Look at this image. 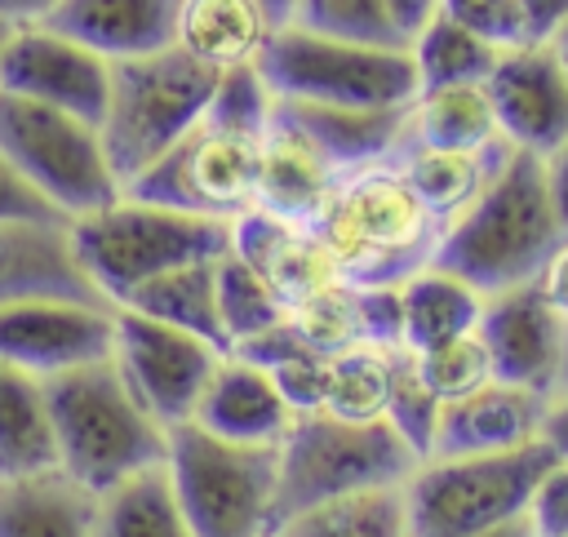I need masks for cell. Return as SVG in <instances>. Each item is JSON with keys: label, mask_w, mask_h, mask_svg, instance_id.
<instances>
[{"label": "cell", "mask_w": 568, "mask_h": 537, "mask_svg": "<svg viewBox=\"0 0 568 537\" xmlns=\"http://www.w3.org/2000/svg\"><path fill=\"white\" fill-rule=\"evenodd\" d=\"M564 235L546 186V160L515 146L484 195L444 231L430 266L462 275L488 297L537 280Z\"/></svg>", "instance_id": "cell-1"}, {"label": "cell", "mask_w": 568, "mask_h": 537, "mask_svg": "<svg viewBox=\"0 0 568 537\" xmlns=\"http://www.w3.org/2000/svg\"><path fill=\"white\" fill-rule=\"evenodd\" d=\"M58 466L93 493L160 466L169 448V426H160L146 404L124 382L115 355L89 359L58 377H44Z\"/></svg>", "instance_id": "cell-2"}, {"label": "cell", "mask_w": 568, "mask_h": 537, "mask_svg": "<svg viewBox=\"0 0 568 537\" xmlns=\"http://www.w3.org/2000/svg\"><path fill=\"white\" fill-rule=\"evenodd\" d=\"M315 231L333 249L346 284H404L435 262L444 222L426 213L395 160L342 173Z\"/></svg>", "instance_id": "cell-3"}, {"label": "cell", "mask_w": 568, "mask_h": 537, "mask_svg": "<svg viewBox=\"0 0 568 537\" xmlns=\"http://www.w3.org/2000/svg\"><path fill=\"white\" fill-rule=\"evenodd\" d=\"M417 453L390 422H342L328 413H297L280 439V475L271 506V537L324 501L395 488L413 475Z\"/></svg>", "instance_id": "cell-4"}, {"label": "cell", "mask_w": 568, "mask_h": 537, "mask_svg": "<svg viewBox=\"0 0 568 537\" xmlns=\"http://www.w3.org/2000/svg\"><path fill=\"white\" fill-rule=\"evenodd\" d=\"M213 84H217V71L186 58L178 44L111 62L98 133L120 178V191L129 178L155 164L173 142H182L204 120Z\"/></svg>", "instance_id": "cell-5"}, {"label": "cell", "mask_w": 568, "mask_h": 537, "mask_svg": "<svg viewBox=\"0 0 568 537\" xmlns=\"http://www.w3.org/2000/svg\"><path fill=\"white\" fill-rule=\"evenodd\" d=\"M71 244L89 280L106 293V302H124L138 284L209 262L231 249V222L178 213L164 204H146L133 195L111 200L84 217H71Z\"/></svg>", "instance_id": "cell-6"}, {"label": "cell", "mask_w": 568, "mask_h": 537, "mask_svg": "<svg viewBox=\"0 0 568 537\" xmlns=\"http://www.w3.org/2000/svg\"><path fill=\"white\" fill-rule=\"evenodd\" d=\"M164 470L195 537H271L280 444H240L200 422L169 426Z\"/></svg>", "instance_id": "cell-7"}, {"label": "cell", "mask_w": 568, "mask_h": 537, "mask_svg": "<svg viewBox=\"0 0 568 537\" xmlns=\"http://www.w3.org/2000/svg\"><path fill=\"white\" fill-rule=\"evenodd\" d=\"M555 466L546 444L484 453V457H426L404 479L413 537H475L493 524L524 515L537 479Z\"/></svg>", "instance_id": "cell-8"}, {"label": "cell", "mask_w": 568, "mask_h": 537, "mask_svg": "<svg viewBox=\"0 0 568 537\" xmlns=\"http://www.w3.org/2000/svg\"><path fill=\"white\" fill-rule=\"evenodd\" d=\"M0 155L67 222L120 200V178L106 160L98 124L71 111L0 93Z\"/></svg>", "instance_id": "cell-9"}, {"label": "cell", "mask_w": 568, "mask_h": 537, "mask_svg": "<svg viewBox=\"0 0 568 537\" xmlns=\"http://www.w3.org/2000/svg\"><path fill=\"white\" fill-rule=\"evenodd\" d=\"M262 80L288 102L328 107H408L417 98V71L408 49L355 44L302 31L284 22L257 58Z\"/></svg>", "instance_id": "cell-10"}, {"label": "cell", "mask_w": 568, "mask_h": 537, "mask_svg": "<svg viewBox=\"0 0 568 537\" xmlns=\"http://www.w3.org/2000/svg\"><path fill=\"white\" fill-rule=\"evenodd\" d=\"M257 178H262V138L226 133L200 120L155 164L129 178L120 195L195 217L235 222L240 213L257 209Z\"/></svg>", "instance_id": "cell-11"}, {"label": "cell", "mask_w": 568, "mask_h": 537, "mask_svg": "<svg viewBox=\"0 0 568 537\" xmlns=\"http://www.w3.org/2000/svg\"><path fill=\"white\" fill-rule=\"evenodd\" d=\"M124 382L133 386V395L146 404V413L160 426H178L191 422L213 368L222 364V355L213 342L173 328L164 320H151L142 311L115 306V346H111Z\"/></svg>", "instance_id": "cell-12"}, {"label": "cell", "mask_w": 568, "mask_h": 537, "mask_svg": "<svg viewBox=\"0 0 568 537\" xmlns=\"http://www.w3.org/2000/svg\"><path fill=\"white\" fill-rule=\"evenodd\" d=\"M106 84H111V62L44 22L13 27L0 53V93L58 107L93 124L102 120Z\"/></svg>", "instance_id": "cell-13"}, {"label": "cell", "mask_w": 568, "mask_h": 537, "mask_svg": "<svg viewBox=\"0 0 568 537\" xmlns=\"http://www.w3.org/2000/svg\"><path fill=\"white\" fill-rule=\"evenodd\" d=\"M484 84L497 111V129L510 146L546 155L568 138V62L555 40H524L501 49Z\"/></svg>", "instance_id": "cell-14"}, {"label": "cell", "mask_w": 568, "mask_h": 537, "mask_svg": "<svg viewBox=\"0 0 568 537\" xmlns=\"http://www.w3.org/2000/svg\"><path fill=\"white\" fill-rule=\"evenodd\" d=\"M479 337L488 346L497 382H515L550 395L564 382L568 324L550 311L537 280L488 293L479 311Z\"/></svg>", "instance_id": "cell-15"}, {"label": "cell", "mask_w": 568, "mask_h": 537, "mask_svg": "<svg viewBox=\"0 0 568 537\" xmlns=\"http://www.w3.org/2000/svg\"><path fill=\"white\" fill-rule=\"evenodd\" d=\"M115 346V306L93 302H18L0 311V359L36 377H58Z\"/></svg>", "instance_id": "cell-16"}, {"label": "cell", "mask_w": 568, "mask_h": 537, "mask_svg": "<svg viewBox=\"0 0 568 537\" xmlns=\"http://www.w3.org/2000/svg\"><path fill=\"white\" fill-rule=\"evenodd\" d=\"M18 302H93L111 306L75 257L67 217L0 222V311Z\"/></svg>", "instance_id": "cell-17"}, {"label": "cell", "mask_w": 568, "mask_h": 537, "mask_svg": "<svg viewBox=\"0 0 568 537\" xmlns=\"http://www.w3.org/2000/svg\"><path fill=\"white\" fill-rule=\"evenodd\" d=\"M231 249L266 280L284 311L333 284H346L333 249L311 222H288L266 209H248L231 222Z\"/></svg>", "instance_id": "cell-18"}, {"label": "cell", "mask_w": 568, "mask_h": 537, "mask_svg": "<svg viewBox=\"0 0 568 537\" xmlns=\"http://www.w3.org/2000/svg\"><path fill=\"white\" fill-rule=\"evenodd\" d=\"M541 417L546 395L515 386V382H488L462 399H448L439 408L430 457H484V453H510L541 444Z\"/></svg>", "instance_id": "cell-19"}, {"label": "cell", "mask_w": 568, "mask_h": 537, "mask_svg": "<svg viewBox=\"0 0 568 537\" xmlns=\"http://www.w3.org/2000/svg\"><path fill=\"white\" fill-rule=\"evenodd\" d=\"M191 422H200L204 430L222 435V439H240V444H280L284 430L293 426V408L284 404L271 368L244 359V355H222V364L213 368Z\"/></svg>", "instance_id": "cell-20"}, {"label": "cell", "mask_w": 568, "mask_h": 537, "mask_svg": "<svg viewBox=\"0 0 568 537\" xmlns=\"http://www.w3.org/2000/svg\"><path fill=\"white\" fill-rule=\"evenodd\" d=\"M182 0H53L44 27L102 53L106 62L142 58L173 44Z\"/></svg>", "instance_id": "cell-21"}, {"label": "cell", "mask_w": 568, "mask_h": 537, "mask_svg": "<svg viewBox=\"0 0 568 537\" xmlns=\"http://www.w3.org/2000/svg\"><path fill=\"white\" fill-rule=\"evenodd\" d=\"M342 173L328 164V155L280 111L262 133V178H257V209L288 217V222H311L324 213L333 186Z\"/></svg>", "instance_id": "cell-22"}, {"label": "cell", "mask_w": 568, "mask_h": 537, "mask_svg": "<svg viewBox=\"0 0 568 537\" xmlns=\"http://www.w3.org/2000/svg\"><path fill=\"white\" fill-rule=\"evenodd\" d=\"M275 102L328 155L337 173L386 164L399 155L408 138V107H328V102H288V98Z\"/></svg>", "instance_id": "cell-23"}, {"label": "cell", "mask_w": 568, "mask_h": 537, "mask_svg": "<svg viewBox=\"0 0 568 537\" xmlns=\"http://www.w3.org/2000/svg\"><path fill=\"white\" fill-rule=\"evenodd\" d=\"M510 142H488V146H422L404 142L395 155V169L413 186V195L426 204L430 217L444 222V231L484 195V186L501 173L510 160Z\"/></svg>", "instance_id": "cell-24"}, {"label": "cell", "mask_w": 568, "mask_h": 537, "mask_svg": "<svg viewBox=\"0 0 568 537\" xmlns=\"http://www.w3.org/2000/svg\"><path fill=\"white\" fill-rule=\"evenodd\" d=\"M98 493L62 466L0 475V537H93Z\"/></svg>", "instance_id": "cell-25"}, {"label": "cell", "mask_w": 568, "mask_h": 537, "mask_svg": "<svg viewBox=\"0 0 568 537\" xmlns=\"http://www.w3.org/2000/svg\"><path fill=\"white\" fill-rule=\"evenodd\" d=\"M275 31L280 22L262 0H182L173 44L213 71H231L257 62Z\"/></svg>", "instance_id": "cell-26"}, {"label": "cell", "mask_w": 568, "mask_h": 537, "mask_svg": "<svg viewBox=\"0 0 568 537\" xmlns=\"http://www.w3.org/2000/svg\"><path fill=\"white\" fill-rule=\"evenodd\" d=\"M49 466H58V439L44 377L0 359V475H31Z\"/></svg>", "instance_id": "cell-27"}, {"label": "cell", "mask_w": 568, "mask_h": 537, "mask_svg": "<svg viewBox=\"0 0 568 537\" xmlns=\"http://www.w3.org/2000/svg\"><path fill=\"white\" fill-rule=\"evenodd\" d=\"M399 306H404V346L430 351L439 342L479 328L484 293L444 266H422L399 284Z\"/></svg>", "instance_id": "cell-28"}, {"label": "cell", "mask_w": 568, "mask_h": 537, "mask_svg": "<svg viewBox=\"0 0 568 537\" xmlns=\"http://www.w3.org/2000/svg\"><path fill=\"white\" fill-rule=\"evenodd\" d=\"M93 537H195L164 462L98 493Z\"/></svg>", "instance_id": "cell-29"}, {"label": "cell", "mask_w": 568, "mask_h": 537, "mask_svg": "<svg viewBox=\"0 0 568 537\" xmlns=\"http://www.w3.org/2000/svg\"><path fill=\"white\" fill-rule=\"evenodd\" d=\"M422 146H488L501 142L497 111L488 98V84H444L422 89L408 102V138Z\"/></svg>", "instance_id": "cell-30"}, {"label": "cell", "mask_w": 568, "mask_h": 537, "mask_svg": "<svg viewBox=\"0 0 568 537\" xmlns=\"http://www.w3.org/2000/svg\"><path fill=\"white\" fill-rule=\"evenodd\" d=\"M115 306H129V311H142L151 320H164L173 328H186L204 342H213L217 351H231L226 342V328H222V315H217V293H213V257L209 262H191V266H178V271H164L146 284H138L124 302Z\"/></svg>", "instance_id": "cell-31"}, {"label": "cell", "mask_w": 568, "mask_h": 537, "mask_svg": "<svg viewBox=\"0 0 568 537\" xmlns=\"http://www.w3.org/2000/svg\"><path fill=\"white\" fill-rule=\"evenodd\" d=\"M413 71H417V93L422 89H444V84H479L493 75L501 49L448 18L444 9L408 40Z\"/></svg>", "instance_id": "cell-32"}, {"label": "cell", "mask_w": 568, "mask_h": 537, "mask_svg": "<svg viewBox=\"0 0 568 537\" xmlns=\"http://www.w3.org/2000/svg\"><path fill=\"white\" fill-rule=\"evenodd\" d=\"M275 537H413L408 533L404 484L351 493V497L324 501L315 510H302Z\"/></svg>", "instance_id": "cell-33"}, {"label": "cell", "mask_w": 568, "mask_h": 537, "mask_svg": "<svg viewBox=\"0 0 568 537\" xmlns=\"http://www.w3.org/2000/svg\"><path fill=\"white\" fill-rule=\"evenodd\" d=\"M390 346H346L324 359V408L342 422H386Z\"/></svg>", "instance_id": "cell-34"}, {"label": "cell", "mask_w": 568, "mask_h": 537, "mask_svg": "<svg viewBox=\"0 0 568 537\" xmlns=\"http://www.w3.org/2000/svg\"><path fill=\"white\" fill-rule=\"evenodd\" d=\"M213 293H217V315H222L231 351L284 320V302L266 288V280L235 249L213 257Z\"/></svg>", "instance_id": "cell-35"}, {"label": "cell", "mask_w": 568, "mask_h": 537, "mask_svg": "<svg viewBox=\"0 0 568 537\" xmlns=\"http://www.w3.org/2000/svg\"><path fill=\"white\" fill-rule=\"evenodd\" d=\"M439 399L435 391L422 382L417 355L408 346H390V395H386V422L395 426V435L417 453V462L430 457L435 444V426H439Z\"/></svg>", "instance_id": "cell-36"}, {"label": "cell", "mask_w": 568, "mask_h": 537, "mask_svg": "<svg viewBox=\"0 0 568 537\" xmlns=\"http://www.w3.org/2000/svg\"><path fill=\"white\" fill-rule=\"evenodd\" d=\"M293 27L333 36V40H355V44H386V49H408L399 27L386 13V0H297Z\"/></svg>", "instance_id": "cell-37"}, {"label": "cell", "mask_w": 568, "mask_h": 537, "mask_svg": "<svg viewBox=\"0 0 568 537\" xmlns=\"http://www.w3.org/2000/svg\"><path fill=\"white\" fill-rule=\"evenodd\" d=\"M271 115H275V93L262 80L257 62L217 71L213 98L204 107V124L226 129V133H244V138H262L266 124H271Z\"/></svg>", "instance_id": "cell-38"}, {"label": "cell", "mask_w": 568, "mask_h": 537, "mask_svg": "<svg viewBox=\"0 0 568 537\" xmlns=\"http://www.w3.org/2000/svg\"><path fill=\"white\" fill-rule=\"evenodd\" d=\"M417 355V368H422V382L435 391L439 404L448 399H462L479 386H488L497 373H493V359H488V346L479 337V328L453 337V342H439L430 351H413Z\"/></svg>", "instance_id": "cell-39"}, {"label": "cell", "mask_w": 568, "mask_h": 537, "mask_svg": "<svg viewBox=\"0 0 568 537\" xmlns=\"http://www.w3.org/2000/svg\"><path fill=\"white\" fill-rule=\"evenodd\" d=\"M439 9L497 49H515V44L532 40L519 0H439Z\"/></svg>", "instance_id": "cell-40"}, {"label": "cell", "mask_w": 568, "mask_h": 537, "mask_svg": "<svg viewBox=\"0 0 568 537\" xmlns=\"http://www.w3.org/2000/svg\"><path fill=\"white\" fill-rule=\"evenodd\" d=\"M355 311L368 346H404L399 284H355Z\"/></svg>", "instance_id": "cell-41"}, {"label": "cell", "mask_w": 568, "mask_h": 537, "mask_svg": "<svg viewBox=\"0 0 568 537\" xmlns=\"http://www.w3.org/2000/svg\"><path fill=\"white\" fill-rule=\"evenodd\" d=\"M524 519H528L532 537H568V462H555L537 479V488L524 506Z\"/></svg>", "instance_id": "cell-42"}, {"label": "cell", "mask_w": 568, "mask_h": 537, "mask_svg": "<svg viewBox=\"0 0 568 537\" xmlns=\"http://www.w3.org/2000/svg\"><path fill=\"white\" fill-rule=\"evenodd\" d=\"M284 404L297 413H320L324 408V359L320 355H297V359H284L271 368Z\"/></svg>", "instance_id": "cell-43"}, {"label": "cell", "mask_w": 568, "mask_h": 537, "mask_svg": "<svg viewBox=\"0 0 568 537\" xmlns=\"http://www.w3.org/2000/svg\"><path fill=\"white\" fill-rule=\"evenodd\" d=\"M4 217H62L36 186H27L18 173H13V164L0 155V222Z\"/></svg>", "instance_id": "cell-44"}, {"label": "cell", "mask_w": 568, "mask_h": 537, "mask_svg": "<svg viewBox=\"0 0 568 537\" xmlns=\"http://www.w3.org/2000/svg\"><path fill=\"white\" fill-rule=\"evenodd\" d=\"M537 288H541V297L550 302V311L568 324V235L559 240V249H555V253H550V262L541 266Z\"/></svg>", "instance_id": "cell-45"}, {"label": "cell", "mask_w": 568, "mask_h": 537, "mask_svg": "<svg viewBox=\"0 0 568 537\" xmlns=\"http://www.w3.org/2000/svg\"><path fill=\"white\" fill-rule=\"evenodd\" d=\"M541 444L555 453V462H568V382L546 395V417H541Z\"/></svg>", "instance_id": "cell-46"}, {"label": "cell", "mask_w": 568, "mask_h": 537, "mask_svg": "<svg viewBox=\"0 0 568 537\" xmlns=\"http://www.w3.org/2000/svg\"><path fill=\"white\" fill-rule=\"evenodd\" d=\"M546 160V186H550V204H555V217L559 226L568 231V138L541 155Z\"/></svg>", "instance_id": "cell-47"}, {"label": "cell", "mask_w": 568, "mask_h": 537, "mask_svg": "<svg viewBox=\"0 0 568 537\" xmlns=\"http://www.w3.org/2000/svg\"><path fill=\"white\" fill-rule=\"evenodd\" d=\"M519 4H524L528 36L532 40H550L568 22V0H519Z\"/></svg>", "instance_id": "cell-48"}, {"label": "cell", "mask_w": 568, "mask_h": 537, "mask_svg": "<svg viewBox=\"0 0 568 537\" xmlns=\"http://www.w3.org/2000/svg\"><path fill=\"white\" fill-rule=\"evenodd\" d=\"M386 13H390V22L399 27V36L413 40V36L439 13V0H386Z\"/></svg>", "instance_id": "cell-49"}, {"label": "cell", "mask_w": 568, "mask_h": 537, "mask_svg": "<svg viewBox=\"0 0 568 537\" xmlns=\"http://www.w3.org/2000/svg\"><path fill=\"white\" fill-rule=\"evenodd\" d=\"M53 9V0H0V18L13 22V27H27V22H44V13Z\"/></svg>", "instance_id": "cell-50"}, {"label": "cell", "mask_w": 568, "mask_h": 537, "mask_svg": "<svg viewBox=\"0 0 568 537\" xmlns=\"http://www.w3.org/2000/svg\"><path fill=\"white\" fill-rule=\"evenodd\" d=\"M475 537H532V528H528V519H524V515H515V519L493 524V528H484V533H475Z\"/></svg>", "instance_id": "cell-51"}, {"label": "cell", "mask_w": 568, "mask_h": 537, "mask_svg": "<svg viewBox=\"0 0 568 537\" xmlns=\"http://www.w3.org/2000/svg\"><path fill=\"white\" fill-rule=\"evenodd\" d=\"M262 4H266V13H271L280 27H284V22L293 18V9H297V0H262Z\"/></svg>", "instance_id": "cell-52"}, {"label": "cell", "mask_w": 568, "mask_h": 537, "mask_svg": "<svg viewBox=\"0 0 568 537\" xmlns=\"http://www.w3.org/2000/svg\"><path fill=\"white\" fill-rule=\"evenodd\" d=\"M9 36H13V22H4V18H0V53H4V44H9Z\"/></svg>", "instance_id": "cell-53"}, {"label": "cell", "mask_w": 568, "mask_h": 537, "mask_svg": "<svg viewBox=\"0 0 568 537\" xmlns=\"http://www.w3.org/2000/svg\"><path fill=\"white\" fill-rule=\"evenodd\" d=\"M550 40H555V44H559V49H568V22H564V27H559V31H555V36H550Z\"/></svg>", "instance_id": "cell-54"}, {"label": "cell", "mask_w": 568, "mask_h": 537, "mask_svg": "<svg viewBox=\"0 0 568 537\" xmlns=\"http://www.w3.org/2000/svg\"><path fill=\"white\" fill-rule=\"evenodd\" d=\"M564 382H568V351H564ZM564 382H559V386H564Z\"/></svg>", "instance_id": "cell-55"}, {"label": "cell", "mask_w": 568, "mask_h": 537, "mask_svg": "<svg viewBox=\"0 0 568 537\" xmlns=\"http://www.w3.org/2000/svg\"><path fill=\"white\" fill-rule=\"evenodd\" d=\"M559 53H564V62H568V49H559Z\"/></svg>", "instance_id": "cell-56"}]
</instances>
